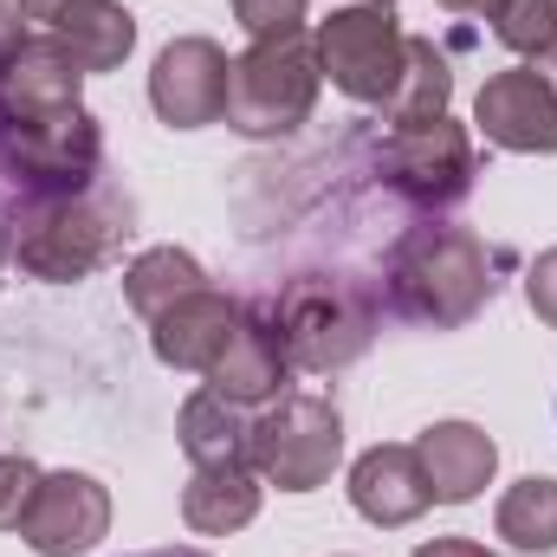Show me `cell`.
I'll return each mask as SVG.
<instances>
[{"instance_id":"6da1fadb","label":"cell","mask_w":557,"mask_h":557,"mask_svg":"<svg viewBox=\"0 0 557 557\" xmlns=\"http://www.w3.org/2000/svg\"><path fill=\"white\" fill-rule=\"evenodd\" d=\"M78 78L85 65L46 33L0 52V175L20 188V208L98 182V124L78 104Z\"/></svg>"},{"instance_id":"7a4b0ae2","label":"cell","mask_w":557,"mask_h":557,"mask_svg":"<svg viewBox=\"0 0 557 557\" xmlns=\"http://www.w3.org/2000/svg\"><path fill=\"white\" fill-rule=\"evenodd\" d=\"M493 253L467 227H416L389 260V305L416 324H467L493 298Z\"/></svg>"},{"instance_id":"3957f363","label":"cell","mask_w":557,"mask_h":557,"mask_svg":"<svg viewBox=\"0 0 557 557\" xmlns=\"http://www.w3.org/2000/svg\"><path fill=\"white\" fill-rule=\"evenodd\" d=\"M376 311H383L376 285L311 273V278L285 285V298L273 305V324H278V337H285L292 370H337V363H350V357L370 350Z\"/></svg>"},{"instance_id":"277c9868","label":"cell","mask_w":557,"mask_h":557,"mask_svg":"<svg viewBox=\"0 0 557 557\" xmlns=\"http://www.w3.org/2000/svg\"><path fill=\"white\" fill-rule=\"evenodd\" d=\"M131 234V201L111 195H65V201H33L20 208V234H13V260L39 278H85L117 253V240Z\"/></svg>"},{"instance_id":"5b68a950","label":"cell","mask_w":557,"mask_h":557,"mask_svg":"<svg viewBox=\"0 0 557 557\" xmlns=\"http://www.w3.org/2000/svg\"><path fill=\"white\" fill-rule=\"evenodd\" d=\"M311 104H318V39L305 33L253 39V52H240L227 72V124L247 137L298 131Z\"/></svg>"},{"instance_id":"8992f818","label":"cell","mask_w":557,"mask_h":557,"mask_svg":"<svg viewBox=\"0 0 557 557\" xmlns=\"http://www.w3.org/2000/svg\"><path fill=\"white\" fill-rule=\"evenodd\" d=\"M337 454H344V428H337V409L324 396H278L273 409L253 421V434H247L253 473H267L278 493L324 486Z\"/></svg>"},{"instance_id":"52a82bcc","label":"cell","mask_w":557,"mask_h":557,"mask_svg":"<svg viewBox=\"0 0 557 557\" xmlns=\"http://www.w3.org/2000/svg\"><path fill=\"white\" fill-rule=\"evenodd\" d=\"M318 65L357 104H389L409 72V39L389 7H344L318 26Z\"/></svg>"},{"instance_id":"ba28073f","label":"cell","mask_w":557,"mask_h":557,"mask_svg":"<svg viewBox=\"0 0 557 557\" xmlns=\"http://www.w3.org/2000/svg\"><path fill=\"white\" fill-rule=\"evenodd\" d=\"M376 162H383V182L403 188L416 208H454L473 188V143L447 117L416 124V131H389Z\"/></svg>"},{"instance_id":"9c48e42d","label":"cell","mask_w":557,"mask_h":557,"mask_svg":"<svg viewBox=\"0 0 557 557\" xmlns=\"http://www.w3.org/2000/svg\"><path fill=\"white\" fill-rule=\"evenodd\" d=\"M480 131L499 143V149H519V156H545L557 149V65H512V72H493L480 85V104H473Z\"/></svg>"},{"instance_id":"30bf717a","label":"cell","mask_w":557,"mask_h":557,"mask_svg":"<svg viewBox=\"0 0 557 557\" xmlns=\"http://www.w3.org/2000/svg\"><path fill=\"white\" fill-rule=\"evenodd\" d=\"M227 72L234 59L214 39H175L162 46L156 72H149V104L169 131H201L227 117Z\"/></svg>"},{"instance_id":"8fae6325","label":"cell","mask_w":557,"mask_h":557,"mask_svg":"<svg viewBox=\"0 0 557 557\" xmlns=\"http://www.w3.org/2000/svg\"><path fill=\"white\" fill-rule=\"evenodd\" d=\"M111 525V499L98 480L85 473H46L26 519H20V539L33 545L39 557H72V552H91Z\"/></svg>"},{"instance_id":"7c38bea8","label":"cell","mask_w":557,"mask_h":557,"mask_svg":"<svg viewBox=\"0 0 557 557\" xmlns=\"http://www.w3.org/2000/svg\"><path fill=\"white\" fill-rule=\"evenodd\" d=\"M20 20H33V33L59 39L85 72H111L131 59V13L117 0H20Z\"/></svg>"},{"instance_id":"4fadbf2b","label":"cell","mask_w":557,"mask_h":557,"mask_svg":"<svg viewBox=\"0 0 557 557\" xmlns=\"http://www.w3.org/2000/svg\"><path fill=\"white\" fill-rule=\"evenodd\" d=\"M240 305L227 298V292H214V285H201V292H188V298H175L169 311H156L149 324H156V357L162 363H175V370H214L221 363V350L234 344V331H240Z\"/></svg>"},{"instance_id":"5bb4252c","label":"cell","mask_w":557,"mask_h":557,"mask_svg":"<svg viewBox=\"0 0 557 557\" xmlns=\"http://www.w3.org/2000/svg\"><path fill=\"white\" fill-rule=\"evenodd\" d=\"M285 383H292V357H285V337H278V324H273V305L247 311L240 331H234V344L208 370V389L227 396V403H273V396H285Z\"/></svg>"},{"instance_id":"9a60e30c","label":"cell","mask_w":557,"mask_h":557,"mask_svg":"<svg viewBox=\"0 0 557 557\" xmlns=\"http://www.w3.org/2000/svg\"><path fill=\"white\" fill-rule=\"evenodd\" d=\"M350 499L363 519L376 525H409L434 506V486L421 473L416 447H370L357 467H350Z\"/></svg>"},{"instance_id":"2e32d148","label":"cell","mask_w":557,"mask_h":557,"mask_svg":"<svg viewBox=\"0 0 557 557\" xmlns=\"http://www.w3.org/2000/svg\"><path fill=\"white\" fill-rule=\"evenodd\" d=\"M416 460H421V473H428V486H434L441 506H467V499L493 480L499 447H493L473 421H434L416 441Z\"/></svg>"},{"instance_id":"e0dca14e","label":"cell","mask_w":557,"mask_h":557,"mask_svg":"<svg viewBox=\"0 0 557 557\" xmlns=\"http://www.w3.org/2000/svg\"><path fill=\"white\" fill-rule=\"evenodd\" d=\"M260 512V486H253V467H195L188 493H182V519L195 532H240L247 519Z\"/></svg>"},{"instance_id":"ac0fdd59","label":"cell","mask_w":557,"mask_h":557,"mask_svg":"<svg viewBox=\"0 0 557 557\" xmlns=\"http://www.w3.org/2000/svg\"><path fill=\"white\" fill-rule=\"evenodd\" d=\"M247 434H253V421H240V403H227L214 389L182 403V447H188L195 467H253Z\"/></svg>"},{"instance_id":"d6986e66","label":"cell","mask_w":557,"mask_h":557,"mask_svg":"<svg viewBox=\"0 0 557 557\" xmlns=\"http://www.w3.org/2000/svg\"><path fill=\"white\" fill-rule=\"evenodd\" d=\"M447 91H454V72L434 52V39H409V72H403L396 98L383 104L389 111V131H416V124L447 117Z\"/></svg>"},{"instance_id":"ffe728a7","label":"cell","mask_w":557,"mask_h":557,"mask_svg":"<svg viewBox=\"0 0 557 557\" xmlns=\"http://www.w3.org/2000/svg\"><path fill=\"white\" fill-rule=\"evenodd\" d=\"M208 273L188 260V253H175V247H156V253H143L137 267L124 273V298L137 305L143 318H156V311H169L175 298H188V292H201Z\"/></svg>"},{"instance_id":"44dd1931","label":"cell","mask_w":557,"mask_h":557,"mask_svg":"<svg viewBox=\"0 0 557 557\" xmlns=\"http://www.w3.org/2000/svg\"><path fill=\"white\" fill-rule=\"evenodd\" d=\"M499 539L519 552H557V480H519L499 499Z\"/></svg>"},{"instance_id":"7402d4cb","label":"cell","mask_w":557,"mask_h":557,"mask_svg":"<svg viewBox=\"0 0 557 557\" xmlns=\"http://www.w3.org/2000/svg\"><path fill=\"white\" fill-rule=\"evenodd\" d=\"M493 20H499L493 33L512 52H525V59H552L557 52V0H506Z\"/></svg>"},{"instance_id":"603a6c76","label":"cell","mask_w":557,"mask_h":557,"mask_svg":"<svg viewBox=\"0 0 557 557\" xmlns=\"http://www.w3.org/2000/svg\"><path fill=\"white\" fill-rule=\"evenodd\" d=\"M39 480H46V473H39L26 454H7V460H0V532H20V519H26Z\"/></svg>"},{"instance_id":"cb8c5ba5","label":"cell","mask_w":557,"mask_h":557,"mask_svg":"<svg viewBox=\"0 0 557 557\" xmlns=\"http://www.w3.org/2000/svg\"><path fill=\"white\" fill-rule=\"evenodd\" d=\"M234 20L253 39H285V33H305V0H234Z\"/></svg>"},{"instance_id":"d4e9b609","label":"cell","mask_w":557,"mask_h":557,"mask_svg":"<svg viewBox=\"0 0 557 557\" xmlns=\"http://www.w3.org/2000/svg\"><path fill=\"white\" fill-rule=\"evenodd\" d=\"M525 292H532V311L557 331V247L552 253H539V267H532V278H525Z\"/></svg>"},{"instance_id":"484cf974","label":"cell","mask_w":557,"mask_h":557,"mask_svg":"<svg viewBox=\"0 0 557 557\" xmlns=\"http://www.w3.org/2000/svg\"><path fill=\"white\" fill-rule=\"evenodd\" d=\"M416 557H493V552L473 545V539H434V545H421Z\"/></svg>"},{"instance_id":"4316f807","label":"cell","mask_w":557,"mask_h":557,"mask_svg":"<svg viewBox=\"0 0 557 557\" xmlns=\"http://www.w3.org/2000/svg\"><path fill=\"white\" fill-rule=\"evenodd\" d=\"M26 33H20V0H0V52L7 46H20Z\"/></svg>"},{"instance_id":"83f0119b","label":"cell","mask_w":557,"mask_h":557,"mask_svg":"<svg viewBox=\"0 0 557 557\" xmlns=\"http://www.w3.org/2000/svg\"><path fill=\"white\" fill-rule=\"evenodd\" d=\"M441 7H447V13H486V20H493L506 0H441Z\"/></svg>"},{"instance_id":"f1b7e54d","label":"cell","mask_w":557,"mask_h":557,"mask_svg":"<svg viewBox=\"0 0 557 557\" xmlns=\"http://www.w3.org/2000/svg\"><path fill=\"white\" fill-rule=\"evenodd\" d=\"M131 557H208V552H131Z\"/></svg>"},{"instance_id":"f546056e","label":"cell","mask_w":557,"mask_h":557,"mask_svg":"<svg viewBox=\"0 0 557 557\" xmlns=\"http://www.w3.org/2000/svg\"><path fill=\"white\" fill-rule=\"evenodd\" d=\"M363 7H389V0H363Z\"/></svg>"},{"instance_id":"4dcf8cb0","label":"cell","mask_w":557,"mask_h":557,"mask_svg":"<svg viewBox=\"0 0 557 557\" xmlns=\"http://www.w3.org/2000/svg\"><path fill=\"white\" fill-rule=\"evenodd\" d=\"M552 65H557V52H552Z\"/></svg>"}]
</instances>
